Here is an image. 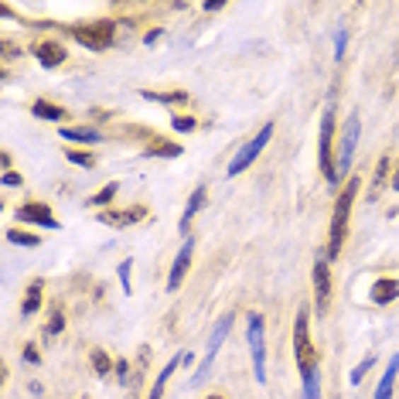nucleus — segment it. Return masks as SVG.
I'll use <instances>...</instances> for the list:
<instances>
[{
	"instance_id": "nucleus-5",
	"label": "nucleus",
	"mask_w": 399,
	"mask_h": 399,
	"mask_svg": "<svg viewBox=\"0 0 399 399\" xmlns=\"http://www.w3.org/2000/svg\"><path fill=\"white\" fill-rule=\"evenodd\" d=\"M232 321H236V314L232 311H226L222 318H219V324H215V331H212L209 338V348H205V359L198 362V369H195V379H191V386H202V382L209 379V369L215 365V355L222 352V345H226L229 331H232Z\"/></svg>"
},
{
	"instance_id": "nucleus-35",
	"label": "nucleus",
	"mask_w": 399,
	"mask_h": 399,
	"mask_svg": "<svg viewBox=\"0 0 399 399\" xmlns=\"http://www.w3.org/2000/svg\"><path fill=\"white\" fill-rule=\"evenodd\" d=\"M24 359L31 362V365H38V362H41V355H38V348H35V345H28V348H24Z\"/></svg>"
},
{
	"instance_id": "nucleus-24",
	"label": "nucleus",
	"mask_w": 399,
	"mask_h": 399,
	"mask_svg": "<svg viewBox=\"0 0 399 399\" xmlns=\"http://www.w3.org/2000/svg\"><path fill=\"white\" fill-rule=\"evenodd\" d=\"M7 239H11V243H18V246H28V249H35L41 243L35 232H24V229H7Z\"/></svg>"
},
{
	"instance_id": "nucleus-18",
	"label": "nucleus",
	"mask_w": 399,
	"mask_h": 399,
	"mask_svg": "<svg viewBox=\"0 0 399 399\" xmlns=\"http://www.w3.org/2000/svg\"><path fill=\"white\" fill-rule=\"evenodd\" d=\"M202 205H205V188H195L188 198V205H185V215H181V222H178V229L181 232H188V226L195 222V215L202 212Z\"/></svg>"
},
{
	"instance_id": "nucleus-7",
	"label": "nucleus",
	"mask_w": 399,
	"mask_h": 399,
	"mask_svg": "<svg viewBox=\"0 0 399 399\" xmlns=\"http://www.w3.org/2000/svg\"><path fill=\"white\" fill-rule=\"evenodd\" d=\"M270 137H273V123H263V127H260V133H256V137H253L249 144H243V147H239V154H236V161L229 164V171H226L229 178H236V174H243V171H246L249 164H253V161H256V157L263 154V147L270 144Z\"/></svg>"
},
{
	"instance_id": "nucleus-27",
	"label": "nucleus",
	"mask_w": 399,
	"mask_h": 399,
	"mask_svg": "<svg viewBox=\"0 0 399 399\" xmlns=\"http://www.w3.org/2000/svg\"><path fill=\"white\" fill-rule=\"evenodd\" d=\"M116 191H120V185H106L103 191H96L93 198H89V205H93V209H103V205H110V202L116 198Z\"/></svg>"
},
{
	"instance_id": "nucleus-37",
	"label": "nucleus",
	"mask_w": 399,
	"mask_h": 399,
	"mask_svg": "<svg viewBox=\"0 0 399 399\" xmlns=\"http://www.w3.org/2000/svg\"><path fill=\"white\" fill-rule=\"evenodd\" d=\"M157 38H161V28H151V31L144 35V45H154Z\"/></svg>"
},
{
	"instance_id": "nucleus-11",
	"label": "nucleus",
	"mask_w": 399,
	"mask_h": 399,
	"mask_svg": "<svg viewBox=\"0 0 399 399\" xmlns=\"http://www.w3.org/2000/svg\"><path fill=\"white\" fill-rule=\"evenodd\" d=\"M191 256H195V239H185V246H181V253L174 256V266H171V273H168V290H178V287L185 284V277H188V270H191Z\"/></svg>"
},
{
	"instance_id": "nucleus-19",
	"label": "nucleus",
	"mask_w": 399,
	"mask_h": 399,
	"mask_svg": "<svg viewBox=\"0 0 399 399\" xmlns=\"http://www.w3.org/2000/svg\"><path fill=\"white\" fill-rule=\"evenodd\" d=\"M178 154H181V144L161 140V137H151L147 147H144V157H178Z\"/></svg>"
},
{
	"instance_id": "nucleus-28",
	"label": "nucleus",
	"mask_w": 399,
	"mask_h": 399,
	"mask_svg": "<svg viewBox=\"0 0 399 399\" xmlns=\"http://www.w3.org/2000/svg\"><path fill=\"white\" fill-rule=\"evenodd\" d=\"M62 328H65V318H62V311L55 307V311H52V318H48V324H45V335H48V338H55Z\"/></svg>"
},
{
	"instance_id": "nucleus-2",
	"label": "nucleus",
	"mask_w": 399,
	"mask_h": 399,
	"mask_svg": "<svg viewBox=\"0 0 399 399\" xmlns=\"http://www.w3.org/2000/svg\"><path fill=\"white\" fill-rule=\"evenodd\" d=\"M294 359H297V372H314L321 365V355L314 352L311 345V311L297 307V318H294Z\"/></svg>"
},
{
	"instance_id": "nucleus-16",
	"label": "nucleus",
	"mask_w": 399,
	"mask_h": 399,
	"mask_svg": "<svg viewBox=\"0 0 399 399\" xmlns=\"http://www.w3.org/2000/svg\"><path fill=\"white\" fill-rule=\"evenodd\" d=\"M396 376H399V355H393V359H389V365H386V372H382L379 389H376V396H372V399H393V389H396Z\"/></svg>"
},
{
	"instance_id": "nucleus-20",
	"label": "nucleus",
	"mask_w": 399,
	"mask_h": 399,
	"mask_svg": "<svg viewBox=\"0 0 399 399\" xmlns=\"http://www.w3.org/2000/svg\"><path fill=\"white\" fill-rule=\"evenodd\" d=\"M41 294H45V284H41V280H31V284H28V294H24V304H21V314H24V318H31L41 307Z\"/></svg>"
},
{
	"instance_id": "nucleus-22",
	"label": "nucleus",
	"mask_w": 399,
	"mask_h": 399,
	"mask_svg": "<svg viewBox=\"0 0 399 399\" xmlns=\"http://www.w3.org/2000/svg\"><path fill=\"white\" fill-rule=\"evenodd\" d=\"M144 99L147 103H161V106H174V103H188V93L185 89H174V93H154V89H144Z\"/></svg>"
},
{
	"instance_id": "nucleus-17",
	"label": "nucleus",
	"mask_w": 399,
	"mask_h": 399,
	"mask_svg": "<svg viewBox=\"0 0 399 399\" xmlns=\"http://www.w3.org/2000/svg\"><path fill=\"white\" fill-rule=\"evenodd\" d=\"M181 362H185V352H181V355H174V359L168 362L164 369H161V376L154 379V386H151V393H147V399H161V396H164V389H168V379L174 376V369H178Z\"/></svg>"
},
{
	"instance_id": "nucleus-13",
	"label": "nucleus",
	"mask_w": 399,
	"mask_h": 399,
	"mask_svg": "<svg viewBox=\"0 0 399 399\" xmlns=\"http://www.w3.org/2000/svg\"><path fill=\"white\" fill-rule=\"evenodd\" d=\"M35 58H38L45 69H58V65H65L69 52H65L58 41H38V45H35Z\"/></svg>"
},
{
	"instance_id": "nucleus-10",
	"label": "nucleus",
	"mask_w": 399,
	"mask_h": 399,
	"mask_svg": "<svg viewBox=\"0 0 399 399\" xmlns=\"http://www.w3.org/2000/svg\"><path fill=\"white\" fill-rule=\"evenodd\" d=\"M18 219L28 222V226H41V229H58L62 222L55 219V212L48 209L45 202H24L18 209Z\"/></svg>"
},
{
	"instance_id": "nucleus-36",
	"label": "nucleus",
	"mask_w": 399,
	"mask_h": 399,
	"mask_svg": "<svg viewBox=\"0 0 399 399\" xmlns=\"http://www.w3.org/2000/svg\"><path fill=\"white\" fill-rule=\"evenodd\" d=\"M386 174H389V164H386V161H379V168H376V188H379L382 181H386Z\"/></svg>"
},
{
	"instance_id": "nucleus-14",
	"label": "nucleus",
	"mask_w": 399,
	"mask_h": 399,
	"mask_svg": "<svg viewBox=\"0 0 399 399\" xmlns=\"http://www.w3.org/2000/svg\"><path fill=\"white\" fill-rule=\"evenodd\" d=\"M62 140L72 147V144H99L103 140V133L93 130V127H62Z\"/></svg>"
},
{
	"instance_id": "nucleus-4",
	"label": "nucleus",
	"mask_w": 399,
	"mask_h": 399,
	"mask_svg": "<svg viewBox=\"0 0 399 399\" xmlns=\"http://www.w3.org/2000/svg\"><path fill=\"white\" fill-rule=\"evenodd\" d=\"M335 106H328L321 116V140H318V168L328 178V185H338V164H335Z\"/></svg>"
},
{
	"instance_id": "nucleus-39",
	"label": "nucleus",
	"mask_w": 399,
	"mask_h": 399,
	"mask_svg": "<svg viewBox=\"0 0 399 399\" xmlns=\"http://www.w3.org/2000/svg\"><path fill=\"white\" fill-rule=\"evenodd\" d=\"M393 191H399V168H396V174H393V185H389Z\"/></svg>"
},
{
	"instance_id": "nucleus-6",
	"label": "nucleus",
	"mask_w": 399,
	"mask_h": 399,
	"mask_svg": "<svg viewBox=\"0 0 399 399\" xmlns=\"http://www.w3.org/2000/svg\"><path fill=\"white\" fill-rule=\"evenodd\" d=\"M249 324V355H253V376L256 382H266V342H263V314H246Z\"/></svg>"
},
{
	"instance_id": "nucleus-12",
	"label": "nucleus",
	"mask_w": 399,
	"mask_h": 399,
	"mask_svg": "<svg viewBox=\"0 0 399 399\" xmlns=\"http://www.w3.org/2000/svg\"><path fill=\"white\" fill-rule=\"evenodd\" d=\"M144 215H147V209H144V205H137V209H123V212L103 209L96 219H99L103 226H110V229H127V226H133V222H140Z\"/></svg>"
},
{
	"instance_id": "nucleus-23",
	"label": "nucleus",
	"mask_w": 399,
	"mask_h": 399,
	"mask_svg": "<svg viewBox=\"0 0 399 399\" xmlns=\"http://www.w3.org/2000/svg\"><path fill=\"white\" fill-rule=\"evenodd\" d=\"M89 362H93V372L99 376V379H110V372L116 369L113 359H110L103 348H93V352H89Z\"/></svg>"
},
{
	"instance_id": "nucleus-33",
	"label": "nucleus",
	"mask_w": 399,
	"mask_h": 399,
	"mask_svg": "<svg viewBox=\"0 0 399 399\" xmlns=\"http://www.w3.org/2000/svg\"><path fill=\"white\" fill-rule=\"evenodd\" d=\"M116 376H120V386H130V365H127V359L116 362Z\"/></svg>"
},
{
	"instance_id": "nucleus-29",
	"label": "nucleus",
	"mask_w": 399,
	"mask_h": 399,
	"mask_svg": "<svg viewBox=\"0 0 399 399\" xmlns=\"http://www.w3.org/2000/svg\"><path fill=\"white\" fill-rule=\"evenodd\" d=\"M372 365H376V355H369V359H362L359 365L352 369V376H348V379H352V386H359V382H362V376H365V372H369Z\"/></svg>"
},
{
	"instance_id": "nucleus-38",
	"label": "nucleus",
	"mask_w": 399,
	"mask_h": 399,
	"mask_svg": "<svg viewBox=\"0 0 399 399\" xmlns=\"http://www.w3.org/2000/svg\"><path fill=\"white\" fill-rule=\"evenodd\" d=\"M222 7H226L222 0H205V11H222Z\"/></svg>"
},
{
	"instance_id": "nucleus-9",
	"label": "nucleus",
	"mask_w": 399,
	"mask_h": 399,
	"mask_svg": "<svg viewBox=\"0 0 399 399\" xmlns=\"http://www.w3.org/2000/svg\"><path fill=\"white\" fill-rule=\"evenodd\" d=\"M328 307H331V266L321 256V260H314V311L324 318Z\"/></svg>"
},
{
	"instance_id": "nucleus-21",
	"label": "nucleus",
	"mask_w": 399,
	"mask_h": 399,
	"mask_svg": "<svg viewBox=\"0 0 399 399\" xmlns=\"http://www.w3.org/2000/svg\"><path fill=\"white\" fill-rule=\"evenodd\" d=\"M31 113L38 116V120H52V123H62V120H65V110L55 106V103H48V99H35V103H31Z\"/></svg>"
},
{
	"instance_id": "nucleus-8",
	"label": "nucleus",
	"mask_w": 399,
	"mask_h": 399,
	"mask_svg": "<svg viewBox=\"0 0 399 399\" xmlns=\"http://www.w3.org/2000/svg\"><path fill=\"white\" fill-rule=\"evenodd\" d=\"M359 133H362V120H359V113H352L348 120H345L342 140H338V154H335L338 178H342V174L352 168V157H355V147H359Z\"/></svg>"
},
{
	"instance_id": "nucleus-15",
	"label": "nucleus",
	"mask_w": 399,
	"mask_h": 399,
	"mask_svg": "<svg viewBox=\"0 0 399 399\" xmlns=\"http://www.w3.org/2000/svg\"><path fill=\"white\" fill-rule=\"evenodd\" d=\"M399 297V280H393V277H382V280H376L372 284V304H393Z\"/></svg>"
},
{
	"instance_id": "nucleus-32",
	"label": "nucleus",
	"mask_w": 399,
	"mask_h": 399,
	"mask_svg": "<svg viewBox=\"0 0 399 399\" xmlns=\"http://www.w3.org/2000/svg\"><path fill=\"white\" fill-rule=\"evenodd\" d=\"M345 41H348V31H345V28H338V31H335V58L345 55Z\"/></svg>"
},
{
	"instance_id": "nucleus-34",
	"label": "nucleus",
	"mask_w": 399,
	"mask_h": 399,
	"mask_svg": "<svg viewBox=\"0 0 399 399\" xmlns=\"http://www.w3.org/2000/svg\"><path fill=\"white\" fill-rule=\"evenodd\" d=\"M7 188H18V185H24V178H21L18 171H4V178H0Z\"/></svg>"
},
{
	"instance_id": "nucleus-1",
	"label": "nucleus",
	"mask_w": 399,
	"mask_h": 399,
	"mask_svg": "<svg viewBox=\"0 0 399 399\" xmlns=\"http://www.w3.org/2000/svg\"><path fill=\"white\" fill-rule=\"evenodd\" d=\"M355 195H359V178L352 174V181L342 185L338 198H335V209H331V232H328V263L342 253L345 236H348V219H352V205H355Z\"/></svg>"
},
{
	"instance_id": "nucleus-40",
	"label": "nucleus",
	"mask_w": 399,
	"mask_h": 399,
	"mask_svg": "<svg viewBox=\"0 0 399 399\" xmlns=\"http://www.w3.org/2000/svg\"><path fill=\"white\" fill-rule=\"evenodd\" d=\"M209 399H226V396H219V393H215V396H209Z\"/></svg>"
},
{
	"instance_id": "nucleus-30",
	"label": "nucleus",
	"mask_w": 399,
	"mask_h": 399,
	"mask_svg": "<svg viewBox=\"0 0 399 399\" xmlns=\"http://www.w3.org/2000/svg\"><path fill=\"white\" fill-rule=\"evenodd\" d=\"M130 270H133V260H123L120 270H116V273H120V287H123V294H130V290H133V287H130Z\"/></svg>"
},
{
	"instance_id": "nucleus-31",
	"label": "nucleus",
	"mask_w": 399,
	"mask_h": 399,
	"mask_svg": "<svg viewBox=\"0 0 399 399\" xmlns=\"http://www.w3.org/2000/svg\"><path fill=\"white\" fill-rule=\"evenodd\" d=\"M171 127H174V130H181V133H191V130H195V120H191V116H174Z\"/></svg>"
},
{
	"instance_id": "nucleus-26",
	"label": "nucleus",
	"mask_w": 399,
	"mask_h": 399,
	"mask_svg": "<svg viewBox=\"0 0 399 399\" xmlns=\"http://www.w3.org/2000/svg\"><path fill=\"white\" fill-rule=\"evenodd\" d=\"M65 157H69L72 164H79V168H86V171H89V168L96 164L93 154H89V151H76V147H65Z\"/></svg>"
},
{
	"instance_id": "nucleus-3",
	"label": "nucleus",
	"mask_w": 399,
	"mask_h": 399,
	"mask_svg": "<svg viewBox=\"0 0 399 399\" xmlns=\"http://www.w3.org/2000/svg\"><path fill=\"white\" fill-rule=\"evenodd\" d=\"M65 31L89 52H106L116 38V21L103 18V21H86V24H69Z\"/></svg>"
},
{
	"instance_id": "nucleus-25",
	"label": "nucleus",
	"mask_w": 399,
	"mask_h": 399,
	"mask_svg": "<svg viewBox=\"0 0 399 399\" xmlns=\"http://www.w3.org/2000/svg\"><path fill=\"white\" fill-rule=\"evenodd\" d=\"M304 396L301 399H321V379H318V369L314 372H304Z\"/></svg>"
}]
</instances>
